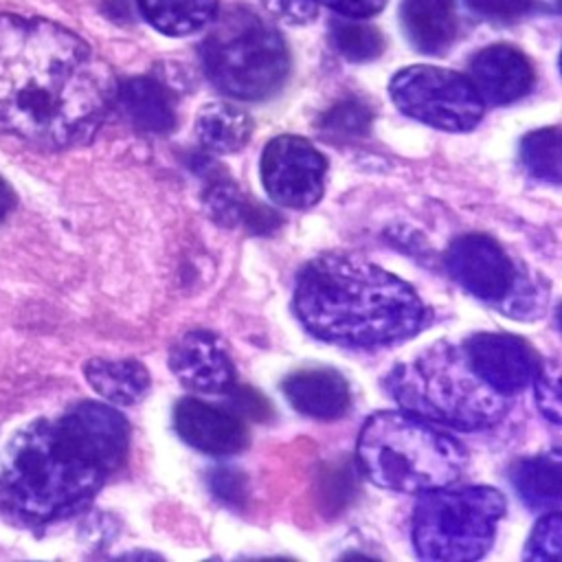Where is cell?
Here are the masks:
<instances>
[{
  "mask_svg": "<svg viewBox=\"0 0 562 562\" xmlns=\"http://www.w3.org/2000/svg\"><path fill=\"white\" fill-rule=\"evenodd\" d=\"M400 18L408 42L426 55H443L454 42V0H404Z\"/></svg>",
  "mask_w": 562,
  "mask_h": 562,
  "instance_id": "obj_16",
  "label": "cell"
},
{
  "mask_svg": "<svg viewBox=\"0 0 562 562\" xmlns=\"http://www.w3.org/2000/svg\"><path fill=\"white\" fill-rule=\"evenodd\" d=\"M536 384V400L542 411V415L551 424H560V364L558 360H544L538 364V371L533 375Z\"/></svg>",
  "mask_w": 562,
  "mask_h": 562,
  "instance_id": "obj_27",
  "label": "cell"
},
{
  "mask_svg": "<svg viewBox=\"0 0 562 562\" xmlns=\"http://www.w3.org/2000/svg\"><path fill=\"white\" fill-rule=\"evenodd\" d=\"M503 514V494L487 485L422 492L413 512V547L424 560H476L492 547Z\"/></svg>",
  "mask_w": 562,
  "mask_h": 562,
  "instance_id": "obj_7",
  "label": "cell"
},
{
  "mask_svg": "<svg viewBox=\"0 0 562 562\" xmlns=\"http://www.w3.org/2000/svg\"><path fill=\"white\" fill-rule=\"evenodd\" d=\"M211 487L222 501H226L231 505H239L241 498H244V492H246V483H244L241 472L231 470V468L215 470L213 476H211Z\"/></svg>",
  "mask_w": 562,
  "mask_h": 562,
  "instance_id": "obj_30",
  "label": "cell"
},
{
  "mask_svg": "<svg viewBox=\"0 0 562 562\" xmlns=\"http://www.w3.org/2000/svg\"><path fill=\"white\" fill-rule=\"evenodd\" d=\"M389 92L406 116L446 132L476 127L485 110L470 77L435 66L402 68L391 79Z\"/></svg>",
  "mask_w": 562,
  "mask_h": 562,
  "instance_id": "obj_8",
  "label": "cell"
},
{
  "mask_svg": "<svg viewBox=\"0 0 562 562\" xmlns=\"http://www.w3.org/2000/svg\"><path fill=\"white\" fill-rule=\"evenodd\" d=\"M173 426L189 446L206 454L226 457L248 446L246 426L237 415L195 397H182L176 404Z\"/></svg>",
  "mask_w": 562,
  "mask_h": 562,
  "instance_id": "obj_13",
  "label": "cell"
},
{
  "mask_svg": "<svg viewBox=\"0 0 562 562\" xmlns=\"http://www.w3.org/2000/svg\"><path fill=\"white\" fill-rule=\"evenodd\" d=\"M206 209L222 226L246 224L255 233H268L279 224L274 213L244 198V193L231 180H213L206 191Z\"/></svg>",
  "mask_w": 562,
  "mask_h": 562,
  "instance_id": "obj_22",
  "label": "cell"
},
{
  "mask_svg": "<svg viewBox=\"0 0 562 562\" xmlns=\"http://www.w3.org/2000/svg\"><path fill=\"white\" fill-rule=\"evenodd\" d=\"M369 125H371V112L358 99L338 101L321 119V130L336 138L364 136L369 132Z\"/></svg>",
  "mask_w": 562,
  "mask_h": 562,
  "instance_id": "obj_25",
  "label": "cell"
},
{
  "mask_svg": "<svg viewBox=\"0 0 562 562\" xmlns=\"http://www.w3.org/2000/svg\"><path fill=\"white\" fill-rule=\"evenodd\" d=\"M514 487L522 503L533 512H558L562 501L560 452L522 459L512 472Z\"/></svg>",
  "mask_w": 562,
  "mask_h": 562,
  "instance_id": "obj_18",
  "label": "cell"
},
{
  "mask_svg": "<svg viewBox=\"0 0 562 562\" xmlns=\"http://www.w3.org/2000/svg\"><path fill=\"white\" fill-rule=\"evenodd\" d=\"M259 173L272 202L285 209H310L323 198L327 160L310 140L283 134L263 147Z\"/></svg>",
  "mask_w": 562,
  "mask_h": 562,
  "instance_id": "obj_9",
  "label": "cell"
},
{
  "mask_svg": "<svg viewBox=\"0 0 562 562\" xmlns=\"http://www.w3.org/2000/svg\"><path fill=\"white\" fill-rule=\"evenodd\" d=\"M294 312L316 338L364 349L408 340L428 318L406 281L345 252L318 255L301 268Z\"/></svg>",
  "mask_w": 562,
  "mask_h": 562,
  "instance_id": "obj_3",
  "label": "cell"
},
{
  "mask_svg": "<svg viewBox=\"0 0 562 562\" xmlns=\"http://www.w3.org/2000/svg\"><path fill=\"white\" fill-rule=\"evenodd\" d=\"M474 371L501 395H514L533 382L538 356L518 336L481 331L463 342Z\"/></svg>",
  "mask_w": 562,
  "mask_h": 562,
  "instance_id": "obj_11",
  "label": "cell"
},
{
  "mask_svg": "<svg viewBox=\"0 0 562 562\" xmlns=\"http://www.w3.org/2000/svg\"><path fill=\"white\" fill-rule=\"evenodd\" d=\"M235 408L244 415H250V417H263L268 404H266V400L257 397L252 391L239 389L237 395H235Z\"/></svg>",
  "mask_w": 562,
  "mask_h": 562,
  "instance_id": "obj_32",
  "label": "cell"
},
{
  "mask_svg": "<svg viewBox=\"0 0 562 562\" xmlns=\"http://www.w3.org/2000/svg\"><path fill=\"white\" fill-rule=\"evenodd\" d=\"M347 18H369L386 4V0H316Z\"/></svg>",
  "mask_w": 562,
  "mask_h": 562,
  "instance_id": "obj_31",
  "label": "cell"
},
{
  "mask_svg": "<svg viewBox=\"0 0 562 562\" xmlns=\"http://www.w3.org/2000/svg\"><path fill=\"white\" fill-rule=\"evenodd\" d=\"M450 277L481 301H505L518 281L509 255L487 235H463L446 252Z\"/></svg>",
  "mask_w": 562,
  "mask_h": 562,
  "instance_id": "obj_10",
  "label": "cell"
},
{
  "mask_svg": "<svg viewBox=\"0 0 562 562\" xmlns=\"http://www.w3.org/2000/svg\"><path fill=\"white\" fill-rule=\"evenodd\" d=\"M90 386L112 404H132L145 395L149 386L147 369L136 360L94 358L83 367Z\"/></svg>",
  "mask_w": 562,
  "mask_h": 562,
  "instance_id": "obj_20",
  "label": "cell"
},
{
  "mask_svg": "<svg viewBox=\"0 0 562 562\" xmlns=\"http://www.w3.org/2000/svg\"><path fill=\"white\" fill-rule=\"evenodd\" d=\"M470 81L483 103L503 105L525 97L533 83L529 59L507 44L483 48L470 64Z\"/></svg>",
  "mask_w": 562,
  "mask_h": 562,
  "instance_id": "obj_14",
  "label": "cell"
},
{
  "mask_svg": "<svg viewBox=\"0 0 562 562\" xmlns=\"http://www.w3.org/2000/svg\"><path fill=\"white\" fill-rule=\"evenodd\" d=\"M268 13L279 18L285 24H307L316 18V0H261Z\"/></svg>",
  "mask_w": 562,
  "mask_h": 562,
  "instance_id": "obj_29",
  "label": "cell"
},
{
  "mask_svg": "<svg viewBox=\"0 0 562 562\" xmlns=\"http://www.w3.org/2000/svg\"><path fill=\"white\" fill-rule=\"evenodd\" d=\"M252 134L250 116L228 103H206L195 119V138L206 154H233Z\"/></svg>",
  "mask_w": 562,
  "mask_h": 562,
  "instance_id": "obj_19",
  "label": "cell"
},
{
  "mask_svg": "<svg viewBox=\"0 0 562 562\" xmlns=\"http://www.w3.org/2000/svg\"><path fill=\"white\" fill-rule=\"evenodd\" d=\"M9 206H11V191H9V187L0 180V220L7 215Z\"/></svg>",
  "mask_w": 562,
  "mask_h": 562,
  "instance_id": "obj_33",
  "label": "cell"
},
{
  "mask_svg": "<svg viewBox=\"0 0 562 562\" xmlns=\"http://www.w3.org/2000/svg\"><path fill=\"white\" fill-rule=\"evenodd\" d=\"M356 457L371 483L406 494L452 485L468 461L459 441L406 411L371 415L358 435Z\"/></svg>",
  "mask_w": 562,
  "mask_h": 562,
  "instance_id": "obj_5",
  "label": "cell"
},
{
  "mask_svg": "<svg viewBox=\"0 0 562 562\" xmlns=\"http://www.w3.org/2000/svg\"><path fill=\"white\" fill-rule=\"evenodd\" d=\"M386 391L402 411L457 430L490 428L507 411V395L474 371L463 345L446 340L393 367Z\"/></svg>",
  "mask_w": 562,
  "mask_h": 562,
  "instance_id": "obj_4",
  "label": "cell"
},
{
  "mask_svg": "<svg viewBox=\"0 0 562 562\" xmlns=\"http://www.w3.org/2000/svg\"><path fill=\"white\" fill-rule=\"evenodd\" d=\"M525 558L536 562H558L562 558V520L558 512H547L544 518L536 525L527 540Z\"/></svg>",
  "mask_w": 562,
  "mask_h": 562,
  "instance_id": "obj_26",
  "label": "cell"
},
{
  "mask_svg": "<svg viewBox=\"0 0 562 562\" xmlns=\"http://www.w3.org/2000/svg\"><path fill=\"white\" fill-rule=\"evenodd\" d=\"M520 158L527 171L540 180L560 182L562 178V136L558 127H544L527 134L520 145Z\"/></svg>",
  "mask_w": 562,
  "mask_h": 562,
  "instance_id": "obj_23",
  "label": "cell"
},
{
  "mask_svg": "<svg viewBox=\"0 0 562 562\" xmlns=\"http://www.w3.org/2000/svg\"><path fill=\"white\" fill-rule=\"evenodd\" d=\"M202 64L211 83L228 97L259 101L288 79V46L263 18L248 9H228L202 42Z\"/></svg>",
  "mask_w": 562,
  "mask_h": 562,
  "instance_id": "obj_6",
  "label": "cell"
},
{
  "mask_svg": "<svg viewBox=\"0 0 562 562\" xmlns=\"http://www.w3.org/2000/svg\"><path fill=\"white\" fill-rule=\"evenodd\" d=\"M288 402L312 419H338L351 406L347 380L334 369H303L283 380Z\"/></svg>",
  "mask_w": 562,
  "mask_h": 562,
  "instance_id": "obj_15",
  "label": "cell"
},
{
  "mask_svg": "<svg viewBox=\"0 0 562 562\" xmlns=\"http://www.w3.org/2000/svg\"><path fill=\"white\" fill-rule=\"evenodd\" d=\"M121 112L132 125L145 132L165 134L176 125V112L169 92L151 77H132L116 88Z\"/></svg>",
  "mask_w": 562,
  "mask_h": 562,
  "instance_id": "obj_17",
  "label": "cell"
},
{
  "mask_svg": "<svg viewBox=\"0 0 562 562\" xmlns=\"http://www.w3.org/2000/svg\"><path fill=\"white\" fill-rule=\"evenodd\" d=\"M470 11L485 20L509 22L525 15L533 0H465Z\"/></svg>",
  "mask_w": 562,
  "mask_h": 562,
  "instance_id": "obj_28",
  "label": "cell"
},
{
  "mask_svg": "<svg viewBox=\"0 0 562 562\" xmlns=\"http://www.w3.org/2000/svg\"><path fill=\"white\" fill-rule=\"evenodd\" d=\"M331 42L336 50L349 61L375 59L384 48V40L375 26L351 20L334 24Z\"/></svg>",
  "mask_w": 562,
  "mask_h": 562,
  "instance_id": "obj_24",
  "label": "cell"
},
{
  "mask_svg": "<svg viewBox=\"0 0 562 562\" xmlns=\"http://www.w3.org/2000/svg\"><path fill=\"white\" fill-rule=\"evenodd\" d=\"M116 99L110 66L77 33L0 15V132L40 147L88 140Z\"/></svg>",
  "mask_w": 562,
  "mask_h": 562,
  "instance_id": "obj_1",
  "label": "cell"
},
{
  "mask_svg": "<svg viewBox=\"0 0 562 562\" xmlns=\"http://www.w3.org/2000/svg\"><path fill=\"white\" fill-rule=\"evenodd\" d=\"M169 369L198 393H224L235 386V369L226 345L206 329L182 334L169 349Z\"/></svg>",
  "mask_w": 562,
  "mask_h": 562,
  "instance_id": "obj_12",
  "label": "cell"
},
{
  "mask_svg": "<svg viewBox=\"0 0 562 562\" xmlns=\"http://www.w3.org/2000/svg\"><path fill=\"white\" fill-rule=\"evenodd\" d=\"M138 9L156 31L182 37L215 20L217 0H138Z\"/></svg>",
  "mask_w": 562,
  "mask_h": 562,
  "instance_id": "obj_21",
  "label": "cell"
},
{
  "mask_svg": "<svg viewBox=\"0 0 562 562\" xmlns=\"http://www.w3.org/2000/svg\"><path fill=\"white\" fill-rule=\"evenodd\" d=\"M127 437L125 417L99 402L33 422L0 454V512L24 525L70 516L121 465Z\"/></svg>",
  "mask_w": 562,
  "mask_h": 562,
  "instance_id": "obj_2",
  "label": "cell"
}]
</instances>
